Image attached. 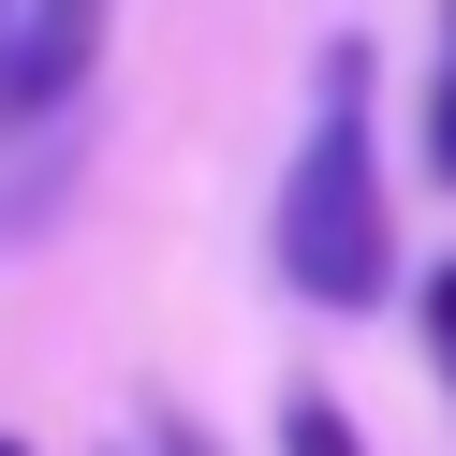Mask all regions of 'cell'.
I'll use <instances>...</instances> for the list:
<instances>
[{"instance_id":"1","label":"cell","mask_w":456,"mask_h":456,"mask_svg":"<svg viewBox=\"0 0 456 456\" xmlns=\"http://www.w3.org/2000/svg\"><path fill=\"white\" fill-rule=\"evenodd\" d=\"M280 280L309 309L397 295V221H383V162H368V45L324 60V118H309L295 177H280Z\"/></svg>"},{"instance_id":"2","label":"cell","mask_w":456,"mask_h":456,"mask_svg":"<svg viewBox=\"0 0 456 456\" xmlns=\"http://www.w3.org/2000/svg\"><path fill=\"white\" fill-rule=\"evenodd\" d=\"M103 60V0H15V118H60Z\"/></svg>"},{"instance_id":"3","label":"cell","mask_w":456,"mask_h":456,"mask_svg":"<svg viewBox=\"0 0 456 456\" xmlns=\"http://www.w3.org/2000/svg\"><path fill=\"white\" fill-rule=\"evenodd\" d=\"M280 456H368V442H354L338 397H295V412H280Z\"/></svg>"},{"instance_id":"4","label":"cell","mask_w":456,"mask_h":456,"mask_svg":"<svg viewBox=\"0 0 456 456\" xmlns=\"http://www.w3.org/2000/svg\"><path fill=\"white\" fill-rule=\"evenodd\" d=\"M427 162H442V191H456V0H442V74H427Z\"/></svg>"},{"instance_id":"5","label":"cell","mask_w":456,"mask_h":456,"mask_svg":"<svg viewBox=\"0 0 456 456\" xmlns=\"http://www.w3.org/2000/svg\"><path fill=\"white\" fill-rule=\"evenodd\" d=\"M148 456H221V442H207V427L177 412V397H148Z\"/></svg>"},{"instance_id":"6","label":"cell","mask_w":456,"mask_h":456,"mask_svg":"<svg viewBox=\"0 0 456 456\" xmlns=\"http://www.w3.org/2000/svg\"><path fill=\"white\" fill-rule=\"evenodd\" d=\"M427 338H442V368H456V265L427 280Z\"/></svg>"},{"instance_id":"7","label":"cell","mask_w":456,"mask_h":456,"mask_svg":"<svg viewBox=\"0 0 456 456\" xmlns=\"http://www.w3.org/2000/svg\"><path fill=\"white\" fill-rule=\"evenodd\" d=\"M0 118H15V0H0Z\"/></svg>"},{"instance_id":"8","label":"cell","mask_w":456,"mask_h":456,"mask_svg":"<svg viewBox=\"0 0 456 456\" xmlns=\"http://www.w3.org/2000/svg\"><path fill=\"white\" fill-rule=\"evenodd\" d=\"M0 456H30V442H0Z\"/></svg>"}]
</instances>
